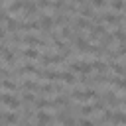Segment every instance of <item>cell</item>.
Wrapping results in <instances>:
<instances>
[{
	"mask_svg": "<svg viewBox=\"0 0 126 126\" xmlns=\"http://www.w3.org/2000/svg\"><path fill=\"white\" fill-rule=\"evenodd\" d=\"M100 94H98V91H96V87L94 89H75L73 93H71V98H75V100H79V102H89V100H96Z\"/></svg>",
	"mask_w": 126,
	"mask_h": 126,
	"instance_id": "6da1fadb",
	"label": "cell"
},
{
	"mask_svg": "<svg viewBox=\"0 0 126 126\" xmlns=\"http://www.w3.org/2000/svg\"><path fill=\"white\" fill-rule=\"evenodd\" d=\"M89 2L93 8H106V4H108L106 0H89Z\"/></svg>",
	"mask_w": 126,
	"mask_h": 126,
	"instance_id": "603a6c76",
	"label": "cell"
},
{
	"mask_svg": "<svg viewBox=\"0 0 126 126\" xmlns=\"http://www.w3.org/2000/svg\"><path fill=\"white\" fill-rule=\"evenodd\" d=\"M69 69H71L73 73H85V75H89V73L93 71L91 61H71Z\"/></svg>",
	"mask_w": 126,
	"mask_h": 126,
	"instance_id": "3957f363",
	"label": "cell"
},
{
	"mask_svg": "<svg viewBox=\"0 0 126 126\" xmlns=\"http://www.w3.org/2000/svg\"><path fill=\"white\" fill-rule=\"evenodd\" d=\"M22 55H24L26 59H39V51H37V49H32V47L22 49Z\"/></svg>",
	"mask_w": 126,
	"mask_h": 126,
	"instance_id": "e0dca14e",
	"label": "cell"
},
{
	"mask_svg": "<svg viewBox=\"0 0 126 126\" xmlns=\"http://www.w3.org/2000/svg\"><path fill=\"white\" fill-rule=\"evenodd\" d=\"M69 2H73V4H83V2H89V0H69Z\"/></svg>",
	"mask_w": 126,
	"mask_h": 126,
	"instance_id": "d4e9b609",
	"label": "cell"
},
{
	"mask_svg": "<svg viewBox=\"0 0 126 126\" xmlns=\"http://www.w3.org/2000/svg\"><path fill=\"white\" fill-rule=\"evenodd\" d=\"M2 120H4V122H18L20 118H18L16 114H12V112H8V114H4V116H2Z\"/></svg>",
	"mask_w": 126,
	"mask_h": 126,
	"instance_id": "cb8c5ba5",
	"label": "cell"
},
{
	"mask_svg": "<svg viewBox=\"0 0 126 126\" xmlns=\"http://www.w3.org/2000/svg\"><path fill=\"white\" fill-rule=\"evenodd\" d=\"M104 32H106V28H104L102 24H93V26L89 28V37H87V39H89V41H96Z\"/></svg>",
	"mask_w": 126,
	"mask_h": 126,
	"instance_id": "8992f818",
	"label": "cell"
},
{
	"mask_svg": "<svg viewBox=\"0 0 126 126\" xmlns=\"http://www.w3.org/2000/svg\"><path fill=\"white\" fill-rule=\"evenodd\" d=\"M114 41H120V43H124L126 41V30L124 28H120V26H116V30H114Z\"/></svg>",
	"mask_w": 126,
	"mask_h": 126,
	"instance_id": "5bb4252c",
	"label": "cell"
},
{
	"mask_svg": "<svg viewBox=\"0 0 126 126\" xmlns=\"http://www.w3.org/2000/svg\"><path fill=\"white\" fill-rule=\"evenodd\" d=\"M6 30H8V32H20V22L8 16V20H6Z\"/></svg>",
	"mask_w": 126,
	"mask_h": 126,
	"instance_id": "2e32d148",
	"label": "cell"
},
{
	"mask_svg": "<svg viewBox=\"0 0 126 126\" xmlns=\"http://www.w3.org/2000/svg\"><path fill=\"white\" fill-rule=\"evenodd\" d=\"M112 85H114L118 91H126V79H124V75H122V77H120V75H114Z\"/></svg>",
	"mask_w": 126,
	"mask_h": 126,
	"instance_id": "9a60e30c",
	"label": "cell"
},
{
	"mask_svg": "<svg viewBox=\"0 0 126 126\" xmlns=\"http://www.w3.org/2000/svg\"><path fill=\"white\" fill-rule=\"evenodd\" d=\"M55 118L51 116V114H47V112H43V110H37V116H35V122H39V124H49V122H53Z\"/></svg>",
	"mask_w": 126,
	"mask_h": 126,
	"instance_id": "7c38bea8",
	"label": "cell"
},
{
	"mask_svg": "<svg viewBox=\"0 0 126 126\" xmlns=\"http://www.w3.org/2000/svg\"><path fill=\"white\" fill-rule=\"evenodd\" d=\"M35 108H55L53 106V100H47V98H35Z\"/></svg>",
	"mask_w": 126,
	"mask_h": 126,
	"instance_id": "ac0fdd59",
	"label": "cell"
},
{
	"mask_svg": "<svg viewBox=\"0 0 126 126\" xmlns=\"http://www.w3.org/2000/svg\"><path fill=\"white\" fill-rule=\"evenodd\" d=\"M35 4H37V8H39V10H47V8H51L53 0H37Z\"/></svg>",
	"mask_w": 126,
	"mask_h": 126,
	"instance_id": "7402d4cb",
	"label": "cell"
},
{
	"mask_svg": "<svg viewBox=\"0 0 126 126\" xmlns=\"http://www.w3.org/2000/svg\"><path fill=\"white\" fill-rule=\"evenodd\" d=\"M100 22L110 24V26H120V24H122V18H120L118 14H114V12H106V14L100 16Z\"/></svg>",
	"mask_w": 126,
	"mask_h": 126,
	"instance_id": "52a82bcc",
	"label": "cell"
},
{
	"mask_svg": "<svg viewBox=\"0 0 126 126\" xmlns=\"http://www.w3.org/2000/svg\"><path fill=\"white\" fill-rule=\"evenodd\" d=\"M100 98H102L104 104H108L110 108H118V106H120V98L114 94V91H104V93L100 94Z\"/></svg>",
	"mask_w": 126,
	"mask_h": 126,
	"instance_id": "5b68a950",
	"label": "cell"
},
{
	"mask_svg": "<svg viewBox=\"0 0 126 126\" xmlns=\"http://www.w3.org/2000/svg\"><path fill=\"white\" fill-rule=\"evenodd\" d=\"M37 22H39V28H41L39 33L47 35V32L53 30V18H51V16H47V14H39V16H37Z\"/></svg>",
	"mask_w": 126,
	"mask_h": 126,
	"instance_id": "7a4b0ae2",
	"label": "cell"
},
{
	"mask_svg": "<svg viewBox=\"0 0 126 126\" xmlns=\"http://www.w3.org/2000/svg\"><path fill=\"white\" fill-rule=\"evenodd\" d=\"M110 8L114 12H122L126 8V0H110Z\"/></svg>",
	"mask_w": 126,
	"mask_h": 126,
	"instance_id": "d6986e66",
	"label": "cell"
},
{
	"mask_svg": "<svg viewBox=\"0 0 126 126\" xmlns=\"http://www.w3.org/2000/svg\"><path fill=\"white\" fill-rule=\"evenodd\" d=\"M110 122H112V124H126V114L120 112V110H114V112L110 114Z\"/></svg>",
	"mask_w": 126,
	"mask_h": 126,
	"instance_id": "4fadbf2b",
	"label": "cell"
},
{
	"mask_svg": "<svg viewBox=\"0 0 126 126\" xmlns=\"http://www.w3.org/2000/svg\"><path fill=\"white\" fill-rule=\"evenodd\" d=\"M0 102H2L4 106H8V108H12V110H16V108H20V104H22V100H20L18 96H14V94H10V93H4V94L0 96Z\"/></svg>",
	"mask_w": 126,
	"mask_h": 126,
	"instance_id": "277c9868",
	"label": "cell"
},
{
	"mask_svg": "<svg viewBox=\"0 0 126 126\" xmlns=\"http://www.w3.org/2000/svg\"><path fill=\"white\" fill-rule=\"evenodd\" d=\"M22 100H24V102H33V100H35V94H33V91H26V93L22 94Z\"/></svg>",
	"mask_w": 126,
	"mask_h": 126,
	"instance_id": "44dd1931",
	"label": "cell"
},
{
	"mask_svg": "<svg viewBox=\"0 0 126 126\" xmlns=\"http://www.w3.org/2000/svg\"><path fill=\"white\" fill-rule=\"evenodd\" d=\"M59 81L71 87V85H75V83H77V77L73 75V71H61V73H59Z\"/></svg>",
	"mask_w": 126,
	"mask_h": 126,
	"instance_id": "8fae6325",
	"label": "cell"
},
{
	"mask_svg": "<svg viewBox=\"0 0 126 126\" xmlns=\"http://www.w3.org/2000/svg\"><path fill=\"white\" fill-rule=\"evenodd\" d=\"M79 112H81V114H96V110H94L93 104H83V106L79 108Z\"/></svg>",
	"mask_w": 126,
	"mask_h": 126,
	"instance_id": "ffe728a7",
	"label": "cell"
},
{
	"mask_svg": "<svg viewBox=\"0 0 126 126\" xmlns=\"http://www.w3.org/2000/svg\"><path fill=\"white\" fill-rule=\"evenodd\" d=\"M91 67H93V71H96V73H106V69H108V61H102L100 57H96V59L91 61Z\"/></svg>",
	"mask_w": 126,
	"mask_h": 126,
	"instance_id": "9c48e42d",
	"label": "cell"
},
{
	"mask_svg": "<svg viewBox=\"0 0 126 126\" xmlns=\"http://www.w3.org/2000/svg\"><path fill=\"white\" fill-rule=\"evenodd\" d=\"M108 67H110V71H112L114 75H120V77L124 75V77H126V65L118 63L116 59H114V61H108Z\"/></svg>",
	"mask_w": 126,
	"mask_h": 126,
	"instance_id": "30bf717a",
	"label": "cell"
},
{
	"mask_svg": "<svg viewBox=\"0 0 126 126\" xmlns=\"http://www.w3.org/2000/svg\"><path fill=\"white\" fill-rule=\"evenodd\" d=\"M71 26H73V30L75 32H81V30H89L93 24L89 22V18H77V20H71Z\"/></svg>",
	"mask_w": 126,
	"mask_h": 126,
	"instance_id": "ba28073f",
	"label": "cell"
}]
</instances>
